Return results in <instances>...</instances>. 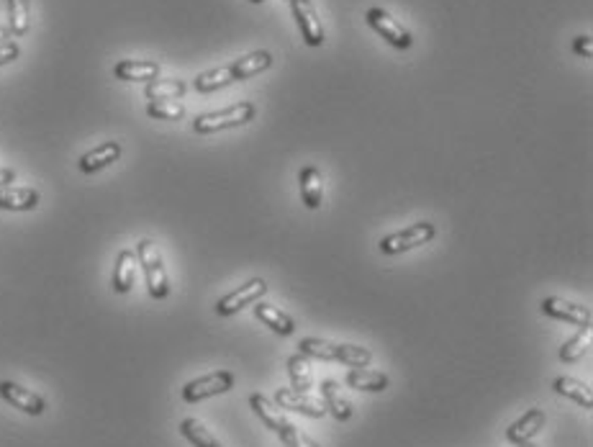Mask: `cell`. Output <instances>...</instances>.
I'll list each match as a JSON object with an SVG mask.
<instances>
[{"label": "cell", "mask_w": 593, "mask_h": 447, "mask_svg": "<svg viewBox=\"0 0 593 447\" xmlns=\"http://www.w3.org/2000/svg\"><path fill=\"white\" fill-rule=\"evenodd\" d=\"M136 260L144 270V280H147V291L154 301H165L170 296V278L162 263V255L152 240H142L136 245Z\"/></svg>", "instance_id": "1"}, {"label": "cell", "mask_w": 593, "mask_h": 447, "mask_svg": "<svg viewBox=\"0 0 593 447\" xmlns=\"http://www.w3.org/2000/svg\"><path fill=\"white\" fill-rule=\"evenodd\" d=\"M255 103L242 101L237 106H229L223 111H211L200 113L196 121H193V132L196 134H214V132H223V129H234V126H242L247 121L255 118Z\"/></svg>", "instance_id": "2"}, {"label": "cell", "mask_w": 593, "mask_h": 447, "mask_svg": "<svg viewBox=\"0 0 593 447\" xmlns=\"http://www.w3.org/2000/svg\"><path fill=\"white\" fill-rule=\"evenodd\" d=\"M435 234H437L435 224L418 222L406 226V229H401V232H394V234H388V237H383L378 247H380L383 255H401V252H409V249H414V247L432 242Z\"/></svg>", "instance_id": "3"}, {"label": "cell", "mask_w": 593, "mask_h": 447, "mask_svg": "<svg viewBox=\"0 0 593 447\" xmlns=\"http://www.w3.org/2000/svg\"><path fill=\"white\" fill-rule=\"evenodd\" d=\"M232 388H234V373L232 370H216V373H208V376H200V378L185 383L183 399L188 403H198L211 399V396H221Z\"/></svg>", "instance_id": "4"}, {"label": "cell", "mask_w": 593, "mask_h": 447, "mask_svg": "<svg viewBox=\"0 0 593 447\" xmlns=\"http://www.w3.org/2000/svg\"><path fill=\"white\" fill-rule=\"evenodd\" d=\"M264 293H267V283H264L263 278H252L249 283H244L242 289L226 293L216 304V313L219 316H232V313L242 312L244 306H255Z\"/></svg>", "instance_id": "5"}, {"label": "cell", "mask_w": 593, "mask_h": 447, "mask_svg": "<svg viewBox=\"0 0 593 447\" xmlns=\"http://www.w3.org/2000/svg\"><path fill=\"white\" fill-rule=\"evenodd\" d=\"M0 399L16 406V409H21L23 414H28V417H42L46 411L45 396L34 394L31 388H23L13 380H0Z\"/></svg>", "instance_id": "6"}, {"label": "cell", "mask_w": 593, "mask_h": 447, "mask_svg": "<svg viewBox=\"0 0 593 447\" xmlns=\"http://www.w3.org/2000/svg\"><path fill=\"white\" fill-rule=\"evenodd\" d=\"M540 309L545 316H552V319H560V321H571L575 327H591L593 313L589 306H581V304H573V301H565L560 296H549L540 304Z\"/></svg>", "instance_id": "7"}, {"label": "cell", "mask_w": 593, "mask_h": 447, "mask_svg": "<svg viewBox=\"0 0 593 447\" xmlns=\"http://www.w3.org/2000/svg\"><path fill=\"white\" fill-rule=\"evenodd\" d=\"M275 403L283 409V411H298V414H306L311 419H321L327 414V406L319 396H311V394H301V391H293V388H278L275 394Z\"/></svg>", "instance_id": "8"}, {"label": "cell", "mask_w": 593, "mask_h": 447, "mask_svg": "<svg viewBox=\"0 0 593 447\" xmlns=\"http://www.w3.org/2000/svg\"><path fill=\"white\" fill-rule=\"evenodd\" d=\"M290 8H293V16L298 21V28H301V37L308 46H321L324 45V28H321V21H319V13L313 8L311 0H288Z\"/></svg>", "instance_id": "9"}, {"label": "cell", "mask_w": 593, "mask_h": 447, "mask_svg": "<svg viewBox=\"0 0 593 447\" xmlns=\"http://www.w3.org/2000/svg\"><path fill=\"white\" fill-rule=\"evenodd\" d=\"M368 23L373 26L375 31H378L388 45H394L395 49H409L411 42H414L411 34L395 21L391 13H386L383 8H370V11H368Z\"/></svg>", "instance_id": "10"}, {"label": "cell", "mask_w": 593, "mask_h": 447, "mask_svg": "<svg viewBox=\"0 0 593 447\" xmlns=\"http://www.w3.org/2000/svg\"><path fill=\"white\" fill-rule=\"evenodd\" d=\"M548 422V414H545V409H529L524 411V417L522 419H516L514 425L506 429V440L511 443V445H522V443H529L542 427Z\"/></svg>", "instance_id": "11"}, {"label": "cell", "mask_w": 593, "mask_h": 447, "mask_svg": "<svg viewBox=\"0 0 593 447\" xmlns=\"http://www.w3.org/2000/svg\"><path fill=\"white\" fill-rule=\"evenodd\" d=\"M39 201L42 196L34 188H16V185L0 188V211H34Z\"/></svg>", "instance_id": "12"}, {"label": "cell", "mask_w": 593, "mask_h": 447, "mask_svg": "<svg viewBox=\"0 0 593 447\" xmlns=\"http://www.w3.org/2000/svg\"><path fill=\"white\" fill-rule=\"evenodd\" d=\"M321 402H324L327 411H329L337 422L352 419V402L345 396V391H342V386H339L337 380L327 378L321 383Z\"/></svg>", "instance_id": "13"}, {"label": "cell", "mask_w": 593, "mask_h": 447, "mask_svg": "<svg viewBox=\"0 0 593 447\" xmlns=\"http://www.w3.org/2000/svg\"><path fill=\"white\" fill-rule=\"evenodd\" d=\"M136 252L134 249H121L118 257H116V268H113V278H110V286L116 293H129L134 289V280H136Z\"/></svg>", "instance_id": "14"}, {"label": "cell", "mask_w": 593, "mask_h": 447, "mask_svg": "<svg viewBox=\"0 0 593 447\" xmlns=\"http://www.w3.org/2000/svg\"><path fill=\"white\" fill-rule=\"evenodd\" d=\"M118 157H121V144H118V142H103V144H98L95 150H90V152L80 157L77 165H80V170H83L85 175H93V173H98V170L113 165Z\"/></svg>", "instance_id": "15"}, {"label": "cell", "mask_w": 593, "mask_h": 447, "mask_svg": "<svg viewBox=\"0 0 593 447\" xmlns=\"http://www.w3.org/2000/svg\"><path fill=\"white\" fill-rule=\"evenodd\" d=\"M298 183H301V201L306 208L316 211L321 208V201H324V178L319 173V167L313 165H306L298 175Z\"/></svg>", "instance_id": "16"}, {"label": "cell", "mask_w": 593, "mask_h": 447, "mask_svg": "<svg viewBox=\"0 0 593 447\" xmlns=\"http://www.w3.org/2000/svg\"><path fill=\"white\" fill-rule=\"evenodd\" d=\"M113 75L124 83H152L159 75V65L142 62V60H121V62H116Z\"/></svg>", "instance_id": "17"}, {"label": "cell", "mask_w": 593, "mask_h": 447, "mask_svg": "<svg viewBox=\"0 0 593 447\" xmlns=\"http://www.w3.org/2000/svg\"><path fill=\"white\" fill-rule=\"evenodd\" d=\"M255 316L263 321L264 327H270L275 335H293L296 332V321H293V316L286 313L283 309H278L275 304H264V301H257V306H255Z\"/></svg>", "instance_id": "18"}, {"label": "cell", "mask_w": 593, "mask_h": 447, "mask_svg": "<svg viewBox=\"0 0 593 447\" xmlns=\"http://www.w3.org/2000/svg\"><path fill=\"white\" fill-rule=\"evenodd\" d=\"M249 406H252V411H255L272 432H280V429L288 425L286 411L272 402V399H267L264 394H252V396H249Z\"/></svg>", "instance_id": "19"}, {"label": "cell", "mask_w": 593, "mask_h": 447, "mask_svg": "<svg viewBox=\"0 0 593 447\" xmlns=\"http://www.w3.org/2000/svg\"><path fill=\"white\" fill-rule=\"evenodd\" d=\"M388 376L380 370H368V368H352L347 373V386L354 391H368V394H383L388 388Z\"/></svg>", "instance_id": "20"}, {"label": "cell", "mask_w": 593, "mask_h": 447, "mask_svg": "<svg viewBox=\"0 0 593 447\" xmlns=\"http://www.w3.org/2000/svg\"><path fill=\"white\" fill-rule=\"evenodd\" d=\"M555 391L560 394V396H568L575 403H581L583 409H593V391L591 386H586L583 380H575L571 376H563V378L555 380Z\"/></svg>", "instance_id": "21"}, {"label": "cell", "mask_w": 593, "mask_h": 447, "mask_svg": "<svg viewBox=\"0 0 593 447\" xmlns=\"http://www.w3.org/2000/svg\"><path fill=\"white\" fill-rule=\"evenodd\" d=\"M288 376H290V383H293V391H301V394H308L313 388V370H311V362H308L306 355L296 353L293 358L288 360Z\"/></svg>", "instance_id": "22"}, {"label": "cell", "mask_w": 593, "mask_h": 447, "mask_svg": "<svg viewBox=\"0 0 593 447\" xmlns=\"http://www.w3.org/2000/svg\"><path fill=\"white\" fill-rule=\"evenodd\" d=\"M234 80H237V77H234V69H232V65H226V68L208 69V72L198 75L193 85H196L198 93H214V90L232 85Z\"/></svg>", "instance_id": "23"}, {"label": "cell", "mask_w": 593, "mask_h": 447, "mask_svg": "<svg viewBox=\"0 0 593 447\" xmlns=\"http://www.w3.org/2000/svg\"><path fill=\"white\" fill-rule=\"evenodd\" d=\"M272 65V57H270V52H252V54H247L242 60H237L232 69H234V77L237 80H247V77H252V75H257V72H264V69Z\"/></svg>", "instance_id": "24"}, {"label": "cell", "mask_w": 593, "mask_h": 447, "mask_svg": "<svg viewBox=\"0 0 593 447\" xmlns=\"http://www.w3.org/2000/svg\"><path fill=\"white\" fill-rule=\"evenodd\" d=\"M591 337H593V327H581L578 335L571 337L563 347H560V360L563 362H578L589 353L591 347Z\"/></svg>", "instance_id": "25"}, {"label": "cell", "mask_w": 593, "mask_h": 447, "mask_svg": "<svg viewBox=\"0 0 593 447\" xmlns=\"http://www.w3.org/2000/svg\"><path fill=\"white\" fill-rule=\"evenodd\" d=\"M185 90L188 85L183 80H152V83H147L144 95H147V101H177L185 95Z\"/></svg>", "instance_id": "26"}, {"label": "cell", "mask_w": 593, "mask_h": 447, "mask_svg": "<svg viewBox=\"0 0 593 447\" xmlns=\"http://www.w3.org/2000/svg\"><path fill=\"white\" fill-rule=\"evenodd\" d=\"M180 432H183V437H185V440H188L191 445H196V447H223L219 440H216V437H214V435H211V432L206 429V425H203V422H198V419H193V417H191V419H183V422H180Z\"/></svg>", "instance_id": "27"}, {"label": "cell", "mask_w": 593, "mask_h": 447, "mask_svg": "<svg viewBox=\"0 0 593 447\" xmlns=\"http://www.w3.org/2000/svg\"><path fill=\"white\" fill-rule=\"evenodd\" d=\"M298 353L306 355V358H316L324 360V362H331L337 360V345L329 342V339H319V337H306L298 342Z\"/></svg>", "instance_id": "28"}, {"label": "cell", "mask_w": 593, "mask_h": 447, "mask_svg": "<svg viewBox=\"0 0 593 447\" xmlns=\"http://www.w3.org/2000/svg\"><path fill=\"white\" fill-rule=\"evenodd\" d=\"M28 0H8V31L13 37H23L28 31Z\"/></svg>", "instance_id": "29"}, {"label": "cell", "mask_w": 593, "mask_h": 447, "mask_svg": "<svg viewBox=\"0 0 593 447\" xmlns=\"http://www.w3.org/2000/svg\"><path fill=\"white\" fill-rule=\"evenodd\" d=\"M337 360L350 368H368L373 360V353L360 345H337Z\"/></svg>", "instance_id": "30"}, {"label": "cell", "mask_w": 593, "mask_h": 447, "mask_svg": "<svg viewBox=\"0 0 593 447\" xmlns=\"http://www.w3.org/2000/svg\"><path fill=\"white\" fill-rule=\"evenodd\" d=\"M147 113L159 121H180L185 116V106L180 101H150Z\"/></svg>", "instance_id": "31"}, {"label": "cell", "mask_w": 593, "mask_h": 447, "mask_svg": "<svg viewBox=\"0 0 593 447\" xmlns=\"http://www.w3.org/2000/svg\"><path fill=\"white\" fill-rule=\"evenodd\" d=\"M278 437L283 440V445L286 447H321L319 443H313L308 435H304L298 427L290 425V422H288V425L278 432Z\"/></svg>", "instance_id": "32"}, {"label": "cell", "mask_w": 593, "mask_h": 447, "mask_svg": "<svg viewBox=\"0 0 593 447\" xmlns=\"http://www.w3.org/2000/svg\"><path fill=\"white\" fill-rule=\"evenodd\" d=\"M19 54H21V49L16 42H3L0 45V68L3 65H11L13 60H19Z\"/></svg>", "instance_id": "33"}, {"label": "cell", "mask_w": 593, "mask_h": 447, "mask_svg": "<svg viewBox=\"0 0 593 447\" xmlns=\"http://www.w3.org/2000/svg\"><path fill=\"white\" fill-rule=\"evenodd\" d=\"M573 52H575L578 57H586V60H591V57H593V39H591V37H578V39L573 42Z\"/></svg>", "instance_id": "34"}, {"label": "cell", "mask_w": 593, "mask_h": 447, "mask_svg": "<svg viewBox=\"0 0 593 447\" xmlns=\"http://www.w3.org/2000/svg\"><path fill=\"white\" fill-rule=\"evenodd\" d=\"M13 180H16V170H11V167H0V188L8 185V183H13Z\"/></svg>", "instance_id": "35"}, {"label": "cell", "mask_w": 593, "mask_h": 447, "mask_svg": "<svg viewBox=\"0 0 593 447\" xmlns=\"http://www.w3.org/2000/svg\"><path fill=\"white\" fill-rule=\"evenodd\" d=\"M8 37H11L8 26H0V45H3V39H8Z\"/></svg>", "instance_id": "36"}, {"label": "cell", "mask_w": 593, "mask_h": 447, "mask_svg": "<svg viewBox=\"0 0 593 447\" xmlns=\"http://www.w3.org/2000/svg\"><path fill=\"white\" fill-rule=\"evenodd\" d=\"M516 447H537V445H532V443H522V445H516Z\"/></svg>", "instance_id": "37"}, {"label": "cell", "mask_w": 593, "mask_h": 447, "mask_svg": "<svg viewBox=\"0 0 593 447\" xmlns=\"http://www.w3.org/2000/svg\"><path fill=\"white\" fill-rule=\"evenodd\" d=\"M252 3H263V0H252Z\"/></svg>", "instance_id": "38"}]
</instances>
